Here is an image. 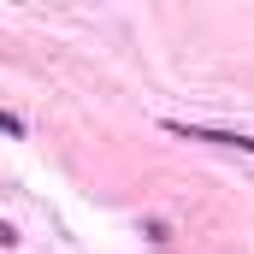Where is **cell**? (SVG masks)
Masks as SVG:
<instances>
[{"label":"cell","mask_w":254,"mask_h":254,"mask_svg":"<svg viewBox=\"0 0 254 254\" xmlns=\"http://www.w3.org/2000/svg\"><path fill=\"white\" fill-rule=\"evenodd\" d=\"M172 136L184 142H213V148H237V154H254V136H237V130H201V125H184V119H166Z\"/></svg>","instance_id":"1"},{"label":"cell","mask_w":254,"mask_h":254,"mask_svg":"<svg viewBox=\"0 0 254 254\" xmlns=\"http://www.w3.org/2000/svg\"><path fill=\"white\" fill-rule=\"evenodd\" d=\"M0 136H24V119L18 113H0Z\"/></svg>","instance_id":"2"},{"label":"cell","mask_w":254,"mask_h":254,"mask_svg":"<svg viewBox=\"0 0 254 254\" xmlns=\"http://www.w3.org/2000/svg\"><path fill=\"white\" fill-rule=\"evenodd\" d=\"M12 243H18V231H12V225L0 219V249H12Z\"/></svg>","instance_id":"3"}]
</instances>
